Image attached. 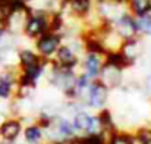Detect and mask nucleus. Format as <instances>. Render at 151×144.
<instances>
[{
	"instance_id": "nucleus-1",
	"label": "nucleus",
	"mask_w": 151,
	"mask_h": 144,
	"mask_svg": "<svg viewBox=\"0 0 151 144\" xmlns=\"http://www.w3.org/2000/svg\"><path fill=\"white\" fill-rule=\"evenodd\" d=\"M50 16L51 12L46 10H31L29 16L25 21L22 34L27 40H37L40 35H43L44 33L50 31Z\"/></svg>"
},
{
	"instance_id": "nucleus-2",
	"label": "nucleus",
	"mask_w": 151,
	"mask_h": 144,
	"mask_svg": "<svg viewBox=\"0 0 151 144\" xmlns=\"http://www.w3.org/2000/svg\"><path fill=\"white\" fill-rule=\"evenodd\" d=\"M70 121H72V125H73L76 135L103 132L97 113L88 112V109H81V110L75 112L70 116Z\"/></svg>"
},
{
	"instance_id": "nucleus-3",
	"label": "nucleus",
	"mask_w": 151,
	"mask_h": 144,
	"mask_svg": "<svg viewBox=\"0 0 151 144\" xmlns=\"http://www.w3.org/2000/svg\"><path fill=\"white\" fill-rule=\"evenodd\" d=\"M63 43V35L60 33L47 31L43 35H40L37 40H34V50L44 59L51 60L56 54V51Z\"/></svg>"
},
{
	"instance_id": "nucleus-4",
	"label": "nucleus",
	"mask_w": 151,
	"mask_h": 144,
	"mask_svg": "<svg viewBox=\"0 0 151 144\" xmlns=\"http://www.w3.org/2000/svg\"><path fill=\"white\" fill-rule=\"evenodd\" d=\"M110 97V88L103 84L100 80H96L91 82L87 94H85V100L84 104L87 106L88 110H101L104 107H107V101Z\"/></svg>"
},
{
	"instance_id": "nucleus-5",
	"label": "nucleus",
	"mask_w": 151,
	"mask_h": 144,
	"mask_svg": "<svg viewBox=\"0 0 151 144\" xmlns=\"http://www.w3.org/2000/svg\"><path fill=\"white\" fill-rule=\"evenodd\" d=\"M18 81H19L18 65L3 66V71H0V100L10 101L15 98Z\"/></svg>"
},
{
	"instance_id": "nucleus-6",
	"label": "nucleus",
	"mask_w": 151,
	"mask_h": 144,
	"mask_svg": "<svg viewBox=\"0 0 151 144\" xmlns=\"http://www.w3.org/2000/svg\"><path fill=\"white\" fill-rule=\"evenodd\" d=\"M94 7L96 0H62L59 12L84 22L94 12Z\"/></svg>"
},
{
	"instance_id": "nucleus-7",
	"label": "nucleus",
	"mask_w": 151,
	"mask_h": 144,
	"mask_svg": "<svg viewBox=\"0 0 151 144\" xmlns=\"http://www.w3.org/2000/svg\"><path fill=\"white\" fill-rule=\"evenodd\" d=\"M110 25L123 41L139 37L138 35V28H137V18L131 12H128V9L123 10L116 19H113Z\"/></svg>"
},
{
	"instance_id": "nucleus-8",
	"label": "nucleus",
	"mask_w": 151,
	"mask_h": 144,
	"mask_svg": "<svg viewBox=\"0 0 151 144\" xmlns=\"http://www.w3.org/2000/svg\"><path fill=\"white\" fill-rule=\"evenodd\" d=\"M106 62V54L97 53V51H85L81 57L79 63V72L85 74L90 80L96 81L99 80L101 74V69Z\"/></svg>"
},
{
	"instance_id": "nucleus-9",
	"label": "nucleus",
	"mask_w": 151,
	"mask_h": 144,
	"mask_svg": "<svg viewBox=\"0 0 151 144\" xmlns=\"http://www.w3.org/2000/svg\"><path fill=\"white\" fill-rule=\"evenodd\" d=\"M24 119L19 116H9L0 122V140L4 144H15L24 131Z\"/></svg>"
},
{
	"instance_id": "nucleus-10",
	"label": "nucleus",
	"mask_w": 151,
	"mask_h": 144,
	"mask_svg": "<svg viewBox=\"0 0 151 144\" xmlns=\"http://www.w3.org/2000/svg\"><path fill=\"white\" fill-rule=\"evenodd\" d=\"M99 80L103 84H106L110 90L120 88L123 85V82H125V69L113 66V65H109V63L104 62V66L101 69Z\"/></svg>"
},
{
	"instance_id": "nucleus-11",
	"label": "nucleus",
	"mask_w": 151,
	"mask_h": 144,
	"mask_svg": "<svg viewBox=\"0 0 151 144\" xmlns=\"http://www.w3.org/2000/svg\"><path fill=\"white\" fill-rule=\"evenodd\" d=\"M46 60L31 47H18V69L25 72L43 65Z\"/></svg>"
},
{
	"instance_id": "nucleus-12",
	"label": "nucleus",
	"mask_w": 151,
	"mask_h": 144,
	"mask_svg": "<svg viewBox=\"0 0 151 144\" xmlns=\"http://www.w3.org/2000/svg\"><path fill=\"white\" fill-rule=\"evenodd\" d=\"M22 137H24V141L27 144H44L46 143L44 141V130L35 121L24 127Z\"/></svg>"
},
{
	"instance_id": "nucleus-13",
	"label": "nucleus",
	"mask_w": 151,
	"mask_h": 144,
	"mask_svg": "<svg viewBox=\"0 0 151 144\" xmlns=\"http://www.w3.org/2000/svg\"><path fill=\"white\" fill-rule=\"evenodd\" d=\"M97 116H99V121H100V127H101V131L109 135L111 134L113 131L119 130L117 125H116V121H114V116H113V112L109 109V107H104L97 112Z\"/></svg>"
},
{
	"instance_id": "nucleus-14",
	"label": "nucleus",
	"mask_w": 151,
	"mask_h": 144,
	"mask_svg": "<svg viewBox=\"0 0 151 144\" xmlns=\"http://www.w3.org/2000/svg\"><path fill=\"white\" fill-rule=\"evenodd\" d=\"M126 9L135 18L151 12V0H126Z\"/></svg>"
},
{
	"instance_id": "nucleus-15",
	"label": "nucleus",
	"mask_w": 151,
	"mask_h": 144,
	"mask_svg": "<svg viewBox=\"0 0 151 144\" xmlns=\"http://www.w3.org/2000/svg\"><path fill=\"white\" fill-rule=\"evenodd\" d=\"M107 144H132V132L125 130H116L107 135Z\"/></svg>"
},
{
	"instance_id": "nucleus-16",
	"label": "nucleus",
	"mask_w": 151,
	"mask_h": 144,
	"mask_svg": "<svg viewBox=\"0 0 151 144\" xmlns=\"http://www.w3.org/2000/svg\"><path fill=\"white\" fill-rule=\"evenodd\" d=\"M137 28H138V35L142 38L151 37V12L137 16Z\"/></svg>"
},
{
	"instance_id": "nucleus-17",
	"label": "nucleus",
	"mask_w": 151,
	"mask_h": 144,
	"mask_svg": "<svg viewBox=\"0 0 151 144\" xmlns=\"http://www.w3.org/2000/svg\"><path fill=\"white\" fill-rule=\"evenodd\" d=\"M21 1H22V3H24V4H27V6H28V7H29V4H31V3H32V1H34V0H21Z\"/></svg>"
},
{
	"instance_id": "nucleus-18",
	"label": "nucleus",
	"mask_w": 151,
	"mask_h": 144,
	"mask_svg": "<svg viewBox=\"0 0 151 144\" xmlns=\"http://www.w3.org/2000/svg\"><path fill=\"white\" fill-rule=\"evenodd\" d=\"M0 144H4V143H3V141H1V140H0Z\"/></svg>"
},
{
	"instance_id": "nucleus-19",
	"label": "nucleus",
	"mask_w": 151,
	"mask_h": 144,
	"mask_svg": "<svg viewBox=\"0 0 151 144\" xmlns=\"http://www.w3.org/2000/svg\"><path fill=\"white\" fill-rule=\"evenodd\" d=\"M150 127H151V124H150Z\"/></svg>"
}]
</instances>
